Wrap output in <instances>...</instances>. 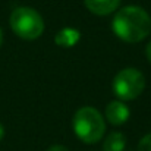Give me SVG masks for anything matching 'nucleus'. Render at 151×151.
<instances>
[{
    "label": "nucleus",
    "mask_w": 151,
    "mask_h": 151,
    "mask_svg": "<svg viewBox=\"0 0 151 151\" xmlns=\"http://www.w3.org/2000/svg\"><path fill=\"white\" fill-rule=\"evenodd\" d=\"M111 29L122 41L138 43L150 34L151 18L139 6H126L114 15Z\"/></svg>",
    "instance_id": "f257e3e1"
},
{
    "label": "nucleus",
    "mask_w": 151,
    "mask_h": 151,
    "mask_svg": "<svg viewBox=\"0 0 151 151\" xmlns=\"http://www.w3.org/2000/svg\"><path fill=\"white\" fill-rule=\"evenodd\" d=\"M72 125L75 135L85 144L99 142L106 132V123L101 113L90 106L81 107L75 113Z\"/></svg>",
    "instance_id": "f03ea898"
},
{
    "label": "nucleus",
    "mask_w": 151,
    "mask_h": 151,
    "mask_svg": "<svg viewBox=\"0 0 151 151\" xmlns=\"http://www.w3.org/2000/svg\"><path fill=\"white\" fill-rule=\"evenodd\" d=\"M9 22L12 31L22 40H37L44 31V21L32 7H16Z\"/></svg>",
    "instance_id": "7ed1b4c3"
},
{
    "label": "nucleus",
    "mask_w": 151,
    "mask_h": 151,
    "mask_svg": "<svg viewBox=\"0 0 151 151\" xmlns=\"http://www.w3.org/2000/svg\"><path fill=\"white\" fill-rule=\"evenodd\" d=\"M145 87L144 75L134 68L122 69L113 79V93L120 101L135 100L141 96Z\"/></svg>",
    "instance_id": "20e7f679"
},
{
    "label": "nucleus",
    "mask_w": 151,
    "mask_h": 151,
    "mask_svg": "<svg viewBox=\"0 0 151 151\" xmlns=\"http://www.w3.org/2000/svg\"><path fill=\"white\" fill-rule=\"evenodd\" d=\"M129 116H131V111L128 106L120 100L110 101L106 107V119L109 120V123L114 126H120L125 122H128Z\"/></svg>",
    "instance_id": "39448f33"
},
{
    "label": "nucleus",
    "mask_w": 151,
    "mask_h": 151,
    "mask_svg": "<svg viewBox=\"0 0 151 151\" xmlns=\"http://www.w3.org/2000/svg\"><path fill=\"white\" fill-rule=\"evenodd\" d=\"M88 10H91L96 15H109L114 12L120 3V0H84Z\"/></svg>",
    "instance_id": "423d86ee"
},
{
    "label": "nucleus",
    "mask_w": 151,
    "mask_h": 151,
    "mask_svg": "<svg viewBox=\"0 0 151 151\" xmlns=\"http://www.w3.org/2000/svg\"><path fill=\"white\" fill-rule=\"evenodd\" d=\"M79 40H81V32L75 28H63L54 37V43L65 49L73 47Z\"/></svg>",
    "instance_id": "0eeeda50"
},
{
    "label": "nucleus",
    "mask_w": 151,
    "mask_h": 151,
    "mask_svg": "<svg viewBox=\"0 0 151 151\" xmlns=\"http://www.w3.org/2000/svg\"><path fill=\"white\" fill-rule=\"evenodd\" d=\"M126 138L122 132H111L103 142V151H123Z\"/></svg>",
    "instance_id": "6e6552de"
},
{
    "label": "nucleus",
    "mask_w": 151,
    "mask_h": 151,
    "mask_svg": "<svg viewBox=\"0 0 151 151\" xmlns=\"http://www.w3.org/2000/svg\"><path fill=\"white\" fill-rule=\"evenodd\" d=\"M138 151H151V132L141 138L138 144Z\"/></svg>",
    "instance_id": "1a4fd4ad"
},
{
    "label": "nucleus",
    "mask_w": 151,
    "mask_h": 151,
    "mask_svg": "<svg viewBox=\"0 0 151 151\" xmlns=\"http://www.w3.org/2000/svg\"><path fill=\"white\" fill-rule=\"evenodd\" d=\"M46 151H68V148L63 147V145H51L50 148H47Z\"/></svg>",
    "instance_id": "9d476101"
},
{
    "label": "nucleus",
    "mask_w": 151,
    "mask_h": 151,
    "mask_svg": "<svg viewBox=\"0 0 151 151\" xmlns=\"http://www.w3.org/2000/svg\"><path fill=\"white\" fill-rule=\"evenodd\" d=\"M145 54H147V59H148V62L151 63V41L148 43V46H147V49H145Z\"/></svg>",
    "instance_id": "9b49d317"
},
{
    "label": "nucleus",
    "mask_w": 151,
    "mask_h": 151,
    "mask_svg": "<svg viewBox=\"0 0 151 151\" xmlns=\"http://www.w3.org/2000/svg\"><path fill=\"white\" fill-rule=\"evenodd\" d=\"M3 137H4V126L0 123V141L3 139Z\"/></svg>",
    "instance_id": "f8f14e48"
},
{
    "label": "nucleus",
    "mask_w": 151,
    "mask_h": 151,
    "mask_svg": "<svg viewBox=\"0 0 151 151\" xmlns=\"http://www.w3.org/2000/svg\"><path fill=\"white\" fill-rule=\"evenodd\" d=\"M1 43H3V32H1V28H0V46H1Z\"/></svg>",
    "instance_id": "ddd939ff"
}]
</instances>
